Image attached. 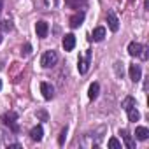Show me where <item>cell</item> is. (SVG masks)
<instances>
[{
    "mask_svg": "<svg viewBox=\"0 0 149 149\" xmlns=\"http://www.w3.org/2000/svg\"><path fill=\"white\" fill-rule=\"evenodd\" d=\"M90 63H91V51L88 49V51H86V56L77 60V68H79V72H81V74H86Z\"/></svg>",
    "mask_w": 149,
    "mask_h": 149,
    "instance_id": "3",
    "label": "cell"
},
{
    "mask_svg": "<svg viewBox=\"0 0 149 149\" xmlns=\"http://www.w3.org/2000/svg\"><path fill=\"white\" fill-rule=\"evenodd\" d=\"M2 7H4V0H0V11H2Z\"/></svg>",
    "mask_w": 149,
    "mask_h": 149,
    "instance_id": "26",
    "label": "cell"
},
{
    "mask_svg": "<svg viewBox=\"0 0 149 149\" xmlns=\"http://www.w3.org/2000/svg\"><path fill=\"white\" fill-rule=\"evenodd\" d=\"M16 121H18V114H16L14 111H9V112H6V114L2 116V123H4L6 126H9L13 132H18V130H19L18 125H16Z\"/></svg>",
    "mask_w": 149,
    "mask_h": 149,
    "instance_id": "2",
    "label": "cell"
},
{
    "mask_svg": "<svg viewBox=\"0 0 149 149\" xmlns=\"http://www.w3.org/2000/svg\"><path fill=\"white\" fill-rule=\"evenodd\" d=\"M35 32H37V37H40V39L47 37V33H49L47 23H46V21H37V23H35Z\"/></svg>",
    "mask_w": 149,
    "mask_h": 149,
    "instance_id": "5",
    "label": "cell"
},
{
    "mask_svg": "<svg viewBox=\"0 0 149 149\" xmlns=\"http://www.w3.org/2000/svg\"><path fill=\"white\" fill-rule=\"evenodd\" d=\"M74 47H76V35H74V33H67L63 37V49L65 51H72Z\"/></svg>",
    "mask_w": 149,
    "mask_h": 149,
    "instance_id": "7",
    "label": "cell"
},
{
    "mask_svg": "<svg viewBox=\"0 0 149 149\" xmlns=\"http://www.w3.org/2000/svg\"><path fill=\"white\" fill-rule=\"evenodd\" d=\"M65 139H67V128L61 130V133H60V137H58V144L63 146V144H65Z\"/></svg>",
    "mask_w": 149,
    "mask_h": 149,
    "instance_id": "21",
    "label": "cell"
},
{
    "mask_svg": "<svg viewBox=\"0 0 149 149\" xmlns=\"http://www.w3.org/2000/svg\"><path fill=\"white\" fill-rule=\"evenodd\" d=\"M135 137H137L139 140H147L149 130H147L146 126H137V128H135Z\"/></svg>",
    "mask_w": 149,
    "mask_h": 149,
    "instance_id": "15",
    "label": "cell"
},
{
    "mask_svg": "<svg viewBox=\"0 0 149 149\" xmlns=\"http://www.w3.org/2000/svg\"><path fill=\"white\" fill-rule=\"evenodd\" d=\"M83 21H84V13H83V11H77L76 14L70 18V26H72V28H77V26L83 25Z\"/></svg>",
    "mask_w": 149,
    "mask_h": 149,
    "instance_id": "9",
    "label": "cell"
},
{
    "mask_svg": "<svg viewBox=\"0 0 149 149\" xmlns=\"http://www.w3.org/2000/svg\"><path fill=\"white\" fill-rule=\"evenodd\" d=\"M0 90H2V79H0Z\"/></svg>",
    "mask_w": 149,
    "mask_h": 149,
    "instance_id": "27",
    "label": "cell"
},
{
    "mask_svg": "<svg viewBox=\"0 0 149 149\" xmlns=\"http://www.w3.org/2000/svg\"><path fill=\"white\" fill-rule=\"evenodd\" d=\"M109 147L111 149H121V142L116 137H112V139H109Z\"/></svg>",
    "mask_w": 149,
    "mask_h": 149,
    "instance_id": "18",
    "label": "cell"
},
{
    "mask_svg": "<svg viewBox=\"0 0 149 149\" xmlns=\"http://www.w3.org/2000/svg\"><path fill=\"white\" fill-rule=\"evenodd\" d=\"M40 93L46 100H51L54 97V88L49 84V83H40Z\"/></svg>",
    "mask_w": 149,
    "mask_h": 149,
    "instance_id": "6",
    "label": "cell"
},
{
    "mask_svg": "<svg viewBox=\"0 0 149 149\" xmlns=\"http://www.w3.org/2000/svg\"><path fill=\"white\" fill-rule=\"evenodd\" d=\"M37 118L42 119V121H47V112H46V111H39V112H37Z\"/></svg>",
    "mask_w": 149,
    "mask_h": 149,
    "instance_id": "23",
    "label": "cell"
},
{
    "mask_svg": "<svg viewBox=\"0 0 149 149\" xmlns=\"http://www.w3.org/2000/svg\"><path fill=\"white\" fill-rule=\"evenodd\" d=\"M132 105H135V98L133 97H126L125 98V102H123V109L126 111L128 107H132Z\"/></svg>",
    "mask_w": 149,
    "mask_h": 149,
    "instance_id": "19",
    "label": "cell"
},
{
    "mask_svg": "<svg viewBox=\"0 0 149 149\" xmlns=\"http://www.w3.org/2000/svg\"><path fill=\"white\" fill-rule=\"evenodd\" d=\"M9 147H13V149H21V144L14 142V144H9Z\"/></svg>",
    "mask_w": 149,
    "mask_h": 149,
    "instance_id": "25",
    "label": "cell"
},
{
    "mask_svg": "<svg viewBox=\"0 0 149 149\" xmlns=\"http://www.w3.org/2000/svg\"><path fill=\"white\" fill-rule=\"evenodd\" d=\"M107 25H109V28H111L112 32H118V30H119V19H118V16H116L112 11L107 13Z\"/></svg>",
    "mask_w": 149,
    "mask_h": 149,
    "instance_id": "4",
    "label": "cell"
},
{
    "mask_svg": "<svg viewBox=\"0 0 149 149\" xmlns=\"http://www.w3.org/2000/svg\"><path fill=\"white\" fill-rule=\"evenodd\" d=\"M56 61H58V53H56V51H53V49H49V51H46V53L42 54L40 65H42L44 68H49V67H54V65H56Z\"/></svg>",
    "mask_w": 149,
    "mask_h": 149,
    "instance_id": "1",
    "label": "cell"
},
{
    "mask_svg": "<svg viewBox=\"0 0 149 149\" xmlns=\"http://www.w3.org/2000/svg\"><path fill=\"white\" fill-rule=\"evenodd\" d=\"M142 44H139V42H130L128 44V53H130V56H140V51H142Z\"/></svg>",
    "mask_w": 149,
    "mask_h": 149,
    "instance_id": "13",
    "label": "cell"
},
{
    "mask_svg": "<svg viewBox=\"0 0 149 149\" xmlns=\"http://www.w3.org/2000/svg\"><path fill=\"white\" fill-rule=\"evenodd\" d=\"M42 135H44V130H42L40 125H37V126H33V128L30 130V139L35 140V142H40V140H42Z\"/></svg>",
    "mask_w": 149,
    "mask_h": 149,
    "instance_id": "10",
    "label": "cell"
},
{
    "mask_svg": "<svg viewBox=\"0 0 149 149\" xmlns=\"http://www.w3.org/2000/svg\"><path fill=\"white\" fill-rule=\"evenodd\" d=\"M98 93H100V84H98V83H93V84L90 86V90H88L90 100H95V98L98 97Z\"/></svg>",
    "mask_w": 149,
    "mask_h": 149,
    "instance_id": "16",
    "label": "cell"
},
{
    "mask_svg": "<svg viewBox=\"0 0 149 149\" xmlns=\"http://www.w3.org/2000/svg\"><path fill=\"white\" fill-rule=\"evenodd\" d=\"M147 51H149L147 47H142V51H140V58L142 60H147Z\"/></svg>",
    "mask_w": 149,
    "mask_h": 149,
    "instance_id": "24",
    "label": "cell"
},
{
    "mask_svg": "<svg viewBox=\"0 0 149 149\" xmlns=\"http://www.w3.org/2000/svg\"><path fill=\"white\" fill-rule=\"evenodd\" d=\"M119 135L123 137L125 146H126L128 149H133V147H135V142H133V139H132V135H130V132H128V130H121V132H119Z\"/></svg>",
    "mask_w": 149,
    "mask_h": 149,
    "instance_id": "12",
    "label": "cell"
},
{
    "mask_svg": "<svg viewBox=\"0 0 149 149\" xmlns=\"http://www.w3.org/2000/svg\"><path fill=\"white\" fill-rule=\"evenodd\" d=\"M21 53H23L25 56H28V54H32V44H28V42H26V44L23 46V49H21Z\"/></svg>",
    "mask_w": 149,
    "mask_h": 149,
    "instance_id": "22",
    "label": "cell"
},
{
    "mask_svg": "<svg viewBox=\"0 0 149 149\" xmlns=\"http://www.w3.org/2000/svg\"><path fill=\"white\" fill-rule=\"evenodd\" d=\"M126 114H128V121H132V123H135V121H139V119H140V112L137 111V107H135V105L128 107V109H126Z\"/></svg>",
    "mask_w": 149,
    "mask_h": 149,
    "instance_id": "14",
    "label": "cell"
},
{
    "mask_svg": "<svg viewBox=\"0 0 149 149\" xmlns=\"http://www.w3.org/2000/svg\"><path fill=\"white\" fill-rule=\"evenodd\" d=\"M58 2H60V0H42V4H44V7H46V9L56 7V6H58Z\"/></svg>",
    "mask_w": 149,
    "mask_h": 149,
    "instance_id": "20",
    "label": "cell"
},
{
    "mask_svg": "<svg viewBox=\"0 0 149 149\" xmlns=\"http://www.w3.org/2000/svg\"><path fill=\"white\" fill-rule=\"evenodd\" d=\"M0 30H2V32H11L13 30V21L11 19L2 21V23H0Z\"/></svg>",
    "mask_w": 149,
    "mask_h": 149,
    "instance_id": "17",
    "label": "cell"
},
{
    "mask_svg": "<svg viewBox=\"0 0 149 149\" xmlns=\"http://www.w3.org/2000/svg\"><path fill=\"white\" fill-rule=\"evenodd\" d=\"M90 39H93L95 42L104 40V39H105V28H104V26H97V28L93 30V33H91V37H90Z\"/></svg>",
    "mask_w": 149,
    "mask_h": 149,
    "instance_id": "11",
    "label": "cell"
},
{
    "mask_svg": "<svg viewBox=\"0 0 149 149\" xmlns=\"http://www.w3.org/2000/svg\"><path fill=\"white\" fill-rule=\"evenodd\" d=\"M128 74H130V79H132L133 83H139V81H140V77H142V70H140V67H139V65H130Z\"/></svg>",
    "mask_w": 149,
    "mask_h": 149,
    "instance_id": "8",
    "label": "cell"
},
{
    "mask_svg": "<svg viewBox=\"0 0 149 149\" xmlns=\"http://www.w3.org/2000/svg\"><path fill=\"white\" fill-rule=\"evenodd\" d=\"M0 42H2V33H0Z\"/></svg>",
    "mask_w": 149,
    "mask_h": 149,
    "instance_id": "28",
    "label": "cell"
}]
</instances>
